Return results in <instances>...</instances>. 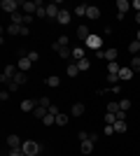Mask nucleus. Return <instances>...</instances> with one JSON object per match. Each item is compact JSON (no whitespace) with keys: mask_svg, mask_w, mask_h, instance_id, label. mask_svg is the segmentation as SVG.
<instances>
[{"mask_svg":"<svg viewBox=\"0 0 140 156\" xmlns=\"http://www.w3.org/2000/svg\"><path fill=\"white\" fill-rule=\"evenodd\" d=\"M21 149H23V154H26V156H38V154H40V142H35V140H26Z\"/></svg>","mask_w":140,"mask_h":156,"instance_id":"1","label":"nucleus"},{"mask_svg":"<svg viewBox=\"0 0 140 156\" xmlns=\"http://www.w3.org/2000/svg\"><path fill=\"white\" fill-rule=\"evenodd\" d=\"M0 7H2V12H7L9 16H12L14 12H19L21 2H16V0H2V2H0Z\"/></svg>","mask_w":140,"mask_h":156,"instance_id":"2","label":"nucleus"},{"mask_svg":"<svg viewBox=\"0 0 140 156\" xmlns=\"http://www.w3.org/2000/svg\"><path fill=\"white\" fill-rule=\"evenodd\" d=\"M38 7H40V2H38V0H26V2H21V9H23V14H31V16L38 12Z\"/></svg>","mask_w":140,"mask_h":156,"instance_id":"3","label":"nucleus"},{"mask_svg":"<svg viewBox=\"0 0 140 156\" xmlns=\"http://www.w3.org/2000/svg\"><path fill=\"white\" fill-rule=\"evenodd\" d=\"M52 49H54L56 54H59L61 58H73V49H68V47H61L59 42H54V44H52Z\"/></svg>","mask_w":140,"mask_h":156,"instance_id":"4","label":"nucleus"},{"mask_svg":"<svg viewBox=\"0 0 140 156\" xmlns=\"http://www.w3.org/2000/svg\"><path fill=\"white\" fill-rule=\"evenodd\" d=\"M84 44H87L89 49H93V51H100V47H103V40H100L98 35H93V33H91V37H89Z\"/></svg>","mask_w":140,"mask_h":156,"instance_id":"5","label":"nucleus"},{"mask_svg":"<svg viewBox=\"0 0 140 156\" xmlns=\"http://www.w3.org/2000/svg\"><path fill=\"white\" fill-rule=\"evenodd\" d=\"M61 9H63V7H59V2H49V5H47V19H56Z\"/></svg>","mask_w":140,"mask_h":156,"instance_id":"6","label":"nucleus"},{"mask_svg":"<svg viewBox=\"0 0 140 156\" xmlns=\"http://www.w3.org/2000/svg\"><path fill=\"white\" fill-rule=\"evenodd\" d=\"M70 19H73V12H68V9H61L59 16H56V21H59L61 26H68V23H70Z\"/></svg>","mask_w":140,"mask_h":156,"instance_id":"7","label":"nucleus"},{"mask_svg":"<svg viewBox=\"0 0 140 156\" xmlns=\"http://www.w3.org/2000/svg\"><path fill=\"white\" fill-rule=\"evenodd\" d=\"M103 56H105L107 63H112V61H117V49H114V47H107V49H103Z\"/></svg>","mask_w":140,"mask_h":156,"instance_id":"8","label":"nucleus"},{"mask_svg":"<svg viewBox=\"0 0 140 156\" xmlns=\"http://www.w3.org/2000/svg\"><path fill=\"white\" fill-rule=\"evenodd\" d=\"M7 144H9V149H16V147H23L19 135H7Z\"/></svg>","mask_w":140,"mask_h":156,"instance_id":"9","label":"nucleus"},{"mask_svg":"<svg viewBox=\"0 0 140 156\" xmlns=\"http://www.w3.org/2000/svg\"><path fill=\"white\" fill-rule=\"evenodd\" d=\"M131 77H133V70H131L128 65H124V68L119 70V82H128Z\"/></svg>","mask_w":140,"mask_h":156,"instance_id":"10","label":"nucleus"},{"mask_svg":"<svg viewBox=\"0 0 140 156\" xmlns=\"http://www.w3.org/2000/svg\"><path fill=\"white\" fill-rule=\"evenodd\" d=\"M31 65H33V63H31V58H28V56H23V58H19L16 68H19L21 72H28V70H31Z\"/></svg>","mask_w":140,"mask_h":156,"instance_id":"11","label":"nucleus"},{"mask_svg":"<svg viewBox=\"0 0 140 156\" xmlns=\"http://www.w3.org/2000/svg\"><path fill=\"white\" fill-rule=\"evenodd\" d=\"M35 107H38V98L35 100H21V110L23 112H33Z\"/></svg>","mask_w":140,"mask_h":156,"instance_id":"12","label":"nucleus"},{"mask_svg":"<svg viewBox=\"0 0 140 156\" xmlns=\"http://www.w3.org/2000/svg\"><path fill=\"white\" fill-rule=\"evenodd\" d=\"M77 37H80L82 42H87V40L91 37V33H89V28H87V26H77Z\"/></svg>","mask_w":140,"mask_h":156,"instance_id":"13","label":"nucleus"},{"mask_svg":"<svg viewBox=\"0 0 140 156\" xmlns=\"http://www.w3.org/2000/svg\"><path fill=\"white\" fill-rule=\"evenodd\" d=\"M98 16H100V9H98V7H93V5H89V7H87V19L96 21Z\"/></svg>","mask_w":140,"mask_h":156,"instance_id":"14","label":"nucleus"},{"mask_svg":"<svg viewBox=\"0 0 140 156\" xmlns=\"http://www.w3.org/2000/svg\"><path fill=\"white\" fill-rule=\"evenodd\" d=\"M93 144H96V142L84 140V142H80V151H82V154H91V151H93Z\"/></svg>","mask_w":140,"mask_h":156,"instance_id":"15","label":"nucleus"},{"mask_svg":"<svg viewBox=\"0 0 140 156\" xmlns=\"http://www.w3.org/2000/svg\"><path fill=\"white\" fill-rule=\"evenodd\" d=\"M128 9H131V2H128V0H117V12L119 14H126Z\"/></svg>","mask_w":140,"mask_h":156,"instance_id":"16","label":"nucleus"},{"mask_svg":"<svg viewBox=\"0 0 140 156\" xmlns=\"http://www.w3.org/2000/svg\"><path fill=\"white\" fill-rule=\"evenodd\" d=\"M84 114V105L82 103H75L73 107H70V117H82Z\"/></svg>","mask_w":140,"mask_h":156,"instance_id":"17","label":"nucleus"},{"mask_svg":"<svg viewBox=\"0 0 140 156\" xmlns=\"http://www.w3.org/2000/svg\"><path fill=\"white\" fill-rule=\"evenodd\" d=\"M73 58H75V61L87 58V51H84V47H75V49H73Z\"/></svg>","mask_w":140,"mask_h":156,"instance_id":"18","label":"nucleus"},{"mask_svg":"<svg viewBox=\"0 0 140 156\" xmlns=\"http://www.w3.org/2000/svg\"><path fill=\"white\" fill-rule=\"evenodd\" d=\"M87 7H89V5H77V7L73 9V16H77V19L87 16Z\"/></svg>","mask_w":140,"mask_h":156,"instance_id":"19","label":"nucleus"},{"mask_svg":"<svg viewBox=\"0 0 140 156\" xmlns=\"http://www.w3.org/2000/svg\"><path fill=\"white\" fill-rule=\"evenodd\" d=\"M121 65L117 63V61H112V63H107V75H119Z\"/></svg>","mask_w":140,"mask_h":156,"instance_id":"20","label":"nucleus"},{"mask_svg":"<svg viewBox=\"0 0 140 156\" xmlns=\"http://www.w3.org/2000/svg\"><path fill=\"white\" fill-rule=\"evenodd\" d=\"M45 82H47V86H52V89H56V86L61 84V77H56V75H49V77H47Z\"/></svg>","mask_w":140,"mask_h":156,"instance_id":"21","label":"nucleus"},{"mask_svg":"<svg viewBox=\"0 0 140 156\" xmlns=\"http://www.w3.org/2000/svg\"><path fill=\"white\" fill-rule=\"evenodd\" d=\"M77 72H80V68H77V63H70L66 68V75L68 77H77Z\"/></svg>","mask_w":140,"mask_h":156,"instance_id":"22","label":"nucleus"},{"mask_svg":"<svg viewBox=\"0 0 140 156\" xmlns=\"http://www.w3.org/2000/svg\"><path fill=\"white\" fill-rule=\"evenodd\" d=\"M9 19H12V23H16V26H23V12H14Z\"/></svg>","mask_w":140,"mask_h":156,"instance_id":"23","label":"nucleus"},{"mask_svg":"<svg viewBox=\"0 0 140 156\" xmlns=\"http://www.w3.org/2000/svg\"><path fill=\"white\" fill-rule=\"evenodd\" d=\"M126 130H128L126 121H114V133H126Z\"/></svg>","mask_w":140,"mask_h":156,"instance_id":"24","label":"nucleus"},{"mask_svg":"<svg viewBox=\"0 0 140 156\" xmlns=\"http://www.w3.org/2000/svg\"><path fill=\"white\" fill-rule=\"evenodd\" d=\"M68 121H70V117H68V114H63V112H59V114H56V126H66Z\"/></svg>","mask_w":140,"mask_h":156,"instance_id":"25","label":"nucleus"},{"mask_svg":"<svg viewBox=\"0 0 140 156\" xmlns=\"http://www.w3.org/2000/svg\"><path fill=\"white\" fill-rule=\"evenodd\" d=\"M47 112H49V110H47V107H42V105H38V107H35V110H33V114H35V117H38V119H45V117H47Z\"/></svg>","mask_w":140,"mask_h":156,"instance_id":"26","label":"nucleus"},{"mask_svg":"<svg viewBox=\"0 0 140 156\" xmlns=\"http://www.w3.org/2000/svg\"><path fill=\"white\" fill-rule=\"evenodd\" d=\"M128 51L133 54V56H140V42H138V40H133V42L128 44Z\"/></svg>","mask_w":140,"mask_h":156,"instance_id":"27","label":"nucleus"},{"mask_svg":"<svg viewBox=\"0 0 140 156\" xmlns=\"http://www.w3.org/2000/svg\"><path fill=\"white\" fill-rule=\"evenodd\" d=\"M12 82H14V84H19V86H21V84H26V72H21V70H19L16 75H14Z\"/></svg>","mask_w":140,"mask_h":156,"instance_id":"28","label":"nucleus"},{"mask_svg":"<svg viewBox=\"0 0 140 156\" xmlns=\"http://www.w3.org/2000/svg\"><path fill=\"white\" fill-rule=\"evenodd\" d=\"M107 112H110V114H117V112H119V100H110V103H107Z\"/></svg>","mask_w":140,"mask_h":156,"instance_id":"29","label":"nucleus"},{"mask_svg":"<svg viewBox=\"0 0 140 156\" xmlns=\"http://www.w3.org/2000/svg\"><path fill=\"white\" fill-rule=\"evenodd\" d=\"M42 124H45V126H54V124H56V114H52V112H47V117L42 119Z\"/></svg>","mask_w":140,"mask_h":156,"instance_id":"30","label":"nucleus"},{"mask_svg":"<svg viewBox=\"0 0 140 156\" xmlns=\"http://www.w3.org/2000/svg\"><path fill=\"white\" fill-rule=\"evenodd\" d=\"M77 68H80V72L89 70V68H91V61H89V58H82V61H77Z\"/></svg>","mask_w":140,"mask_h":156,"instance_id":"31","label":"nucleus"},{"mask_svg":"<svg viewBox=\"0 0 140 156\" xmlns=\"http://www.w3.org/2000/svg\"><path fill=\"white\" fill-rule=\"evenodd\" d=\"M7 33H9V35H21V26H16V23H9V26H7Z\"/></svg>","mask_w":140,"mask_h":156,"instance_id":"32","label":"nucleus"},{"mask_svg":"<svg viewBox=\"0 0 140 156\" xmlns=\"http://www.w3.org/2000/svg\"><path fill=\"white\" fill-rule=\"evenodd\" d=\"M105 126H114V121H117V114H110V112H105Z\"/></svg>","mask_w":140,"mask_h":156,"instance_id":"33","label":"nucleus"},{"mask_svg":"<svg viewBox=\"0 0 140 156\" xmlns=\"http://www.w3.org/2000/svg\"><path fill=\"white\" fill-rule=\"evenodd\" d=\"M133 72H140V56H133V61H131V65H128Z\"/></svg>","mask_w":140,"mask_h":156,"instance_id":"34","label":"nucleus"},{"mask_svg":"<svg viewBox=\"0 0 140 156\" xmlns=\"http://www.w3.org/2000/svg\"><path fill=\"white\" fill-rule=\"evenodd\" d=\"M131 105H133V103H131V100H126V98H124V100H119V110L128 112V110H131Z\"/></svg>","mask_w":140,"mask_h":156,"instance_id":"35","label":"nucleus"},{"mask_svg":"<svg viewBox=\"0 0 140 156\" xmlns=\"http://www.w3.org/2000/svg\"><path fill=\"white\" fill-rule=\"evenodd\" d=\"M7 156H26V154H23L21 147H16V149H9V154H7Z\"/></svg>","mask_w":140,"mask_h":156,"instance_id":"36","label":"nucleus"},{"mask_svg":"<svg viewBox=\"0 0 140 156\" xmlns=\"http://www.w3.org/2000/svg\"><path fill=\"white\" fill-rule=\"evenodd\" d=\"M28 58H31V63H38V61H40V54L38 51H28Z\"/></svg>","mask_w":140,"mask_h":156,"instance_id":"37","label":"nucleus"},{"mask_svg":"<svg viewBox=\"0 0 140 156\" xmlns=\"http://www.w3.org/2000/svg\"><path fill=\"white\" fill-rule=\"evenodd\" d=\"M107 82H110V86H117V82H119V75H107Z\"/></svg>","mask_w":140,"mask_h":156,"instance_id":"38","label":"nucleus"},{"mask_svg":"<svg viewBox=\"0 0 140 156\" xmlns=\"http://www.w3.org/2000/svg\"><path fill=\"white\" fill-rule=\"evenodd\" d=\"M77 137H80V142H84V140H89V133H87V130H80Z\"/></svg>","mask_w":140,"mask_h":156,"instance_id":"39","label":"nucleus"},{"mask_svg":"<svg viewBox=\"0 0 140 156\" xmlns=\"http://www.w3.org/2000/svg\"><path fill=\"white\" fill-rule=\"evenodd\" d=\"M56 42H59L61 47H68V35H61V37L56 40Z\"/></svg>","mask_w":140,"mask_h":156,"instance_id":"40","label":"nucleus"},{"mask_svg":"<svg viewBox=\"0 0 140 156\" xmlns=\"http://www.w3.org/2000/svg\"><path fill=\"white\" fill-rule=\"evenodd\" d=\"M117 121H126V112H124V110L117 112Z\"/></svg>","mask_w":140,"mask_h":156,"instance_id":"41","label":"nucleus"},{"mask_svg":"<svg viewBox=\"0 0 140 156\" xmlns=\"http://www.w3.org/2000/svg\"><path fill=\"white\" fill-rule=\"evenodd\" d=\"M28 23H33V16H31V14H23V26H28Z\"/></svg>","mask_w":140,"mask_h":156,"instance_id":"42","label":"nucleus"},{"mask_svg":"<svg viewBox=\"0 0 140 156\" xmlns=\"http://www.w3.org/2000/svg\"><path fill=\"white\" fill-rule=\"evenodd\" d=\"M103 133H105V135H112V133H114V126H105V128H103Z\"/></svg>","mask_w":140,"mask_h":156,"instance_id":"43","label":"nucleus"},{"mask_svg":"<svg viewBox=\"0 0 140 156\" xmlns=\"http://www.w3.org/2000/svg\"><path fill=\"white\" fill-rule=\"evenodd\" d=\"M131 7H133L135 14H138V12H140V0H133V2H131Z\"/></svg>","mask_w":140,"mask_h":156,"instance_id":"44","label":"nucleus"},{"mask_svg":"<svg viewBox=\"0 0 140 156\" xmlns=\"http://www.w3.org/2000/svg\"><path fill=\"white\" fill-rule=\"evenodd\" d=\"M21 35H23V37H26V35H31V28H28V26H21Z\"/></svg>","mask_w":140,"mask_h":156,"instance_id":"45","label":"nucleus"},{"mask_svg":"<svg viewBox=\"0 0 140 156\" xmlns=\"http://www.w3.org/2000/svg\"><path fill=\"white\" fill-rule=\"evenodd\" d=\"M89 140H91V142H98V133H89Z\"/></svg>","mask_w":140,"mask_h":156,"instance_id":"46","label":"nucleus"},{"mask_svg":"<svg viewBox=\"0 0 140 156\" xmlns=\"http://www.w3.org/2000/svg\"><path fill=\"white\" fill-rule=\"evenodd\" d=\"M135 23H138V26H140V12L135 14Z\"/></svg>","mask_w":140,"mask_h":156,"instance_id":"47","label":"nucleus"},{"mask_svg":"<svg viewBox=\"0 0 140 156\" xmlns=\"http://www.w3.org/2000/svg\"><path fill=\"white\" fill-rule=\"evenodd\" d=\"M135 40H138V42H140V30H138V35H135Z\"/></svg>","mask_w":140,"mask_h":156,"instance_id":"48","label":"nucleus"}]
</instances>
